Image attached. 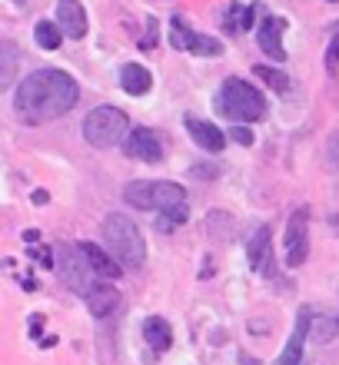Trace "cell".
Returning a JSON list of instances; mask_svg holds the SVG:
<instances>
[{
	"label": "cell",
	"instance_id": "cell-1",
	"mask_svg": "<svg viewBox=\"0 0 339 365\" xmlns=\"http://www.w3.org/2000/svg\"><path fill=\"white\" fill-rule=\"evenodd\" d=\"M77 80L67 77L64 70H34L30 77L20 80L17 96H14V110L24 123L37 126L60 120L77 106Z\"/></svg>",
	"mask_w": 339,
	"mask_h": 365
},
{
	"label": "cell",
	"instance_id": "cell-2",
	"mask_svg": "<svg viewBox=\"0 0 339 365\" xmlns=\"http://www.w3.org/2000/svg\"><path fill=\"white\" fill-rule=\"evenodd\" d=\"M103 242H107L110 256H113L123 269H140L146 262V242L136 230V222L123 212H110L103 220Z\"/></svg>",
	"mask_w": 339,
	"mask_h": 365
},
{
	"label": "cell",
	"instance_id": "cell-3",
	"mask_svg": "<svg viewBox=\"0 0 339 365\" xmlns=\"http://www.w3.org/2000/svg\"><path fill=\"white\" fill-rule=\"evenodd\" d=\"M216 110L233 120V123H253V120H263L266 116V100L256 87H250L246 80H226L220 87V96H216Z\"/></svg>",
	"mask_w": 339,
	"mask_h": 365
},
{
	"label": "cell",
	"instance_id": "cell-4",
	"mask_svg": "<svg viewBox=\"0 0 339 365\" xmlns=\"http://www.w3.org/2000/svg\"><path fill=\"white\" fill-rule=\"evenodd\" d=\"M126 133H130V120H126V113L116 110V106H97V110H90L87 120H84V136H87V143L97 146V150L116 146L120 140H126Z\"/></svg>",
	"mask_w": 339,
	"mask_h": 365
},
{
	"label": "cell",
	"instance_id": "cell-5",
	"mask_svg": "<svg viewBox=\"0 0 339 365\" xmlns=\"http://www.w3.org/2000/svg\"><path fill=\"white\" fill-rule=\"evenodd\" d=\"M60 279L67 282L74 292H80V296H87L90 289L97 286V272H93V266L87 262V256H84V250H80V242L74 246V242H67V246H60Z\"/></svg>",
	"mask_w": 339,
	"mask_h": 365
},
{
	"label": "cell",
	"instance_id": "cell-6",
	"mask_svg": "<svg viewBox=\"0 0 339 365\" xmlns=\"http://www.w3.org/2000/svg\"><path fill=\"white\" fill-rule=\"evenodd\" d=\"M286 266H303V262L310 259V206H300V210L293 212L290 220H286Z\"/></svg>",
	"mask_w": 339,
	"mask_h": 365
},
{
	"label": "cell",
	"instance_id": "cell-7",
	"mask_svg": "<svg viewBox=\"0 0 339 365\" xmlns=\"http://www.w3.org/2000/svg\"><path fill=\"white\" fill-rule=\"evenodd\" d=\"M123 153L133 156V160H143V163H156L160 156H163V146L156 140L153 130H146V126H133L123 140Z\"/></svg>",
	"mask_w": 339,
	"mask_h": 365
},
{
	"label": "cell",
	"instance_id": "cell-8",
	"mask_svg": "<svg viewBox=\"0 0 339 365\" xmlns=\"http://www.w3.org/2000/svg\"><path fill=\"white\" fill-rule=\"evenodd\" d=\"M283 34H286V20L283 17H263L260 30H256V43L270 60L283 63L286 60V47H283Z\"/></svg>",
	"mask_w": 339,
	"mask_h": 365
},
{
	"label": "cell",
	"instance_id": "cell-9",
	"mask_svg": "<svg viewBox=\"0 0 339 365\" xmlns=\"http://www.w3.org/2000/svg\"><path fill=\"white\" fill-rule=\"evenodd\" d=\"M310 329H313V309L310 306H300V312H296V326H293V336H290V342H286V349H283L280 365H300L303 346H306Z\"/></svg>",
	"mask_w": 339,
	"mask_h": 365
},
{
	"label": "cell",
	"instance_id": "cell-10",
	"mask_svg": "<svg viewBox=\"0 0 339 365\" xmlns=\"http://www.w3.org/2000/svg\"><path fill=\"white\" fill-rule=\"evenodd\" d=\"M57 24L67 37L80 40L84 34H87V10L80 7L77 0H60L57 4Z\"/></svg>",
	"mask_w": 339,
	"mask_h": 365
},
{
	"label": "cell",
	"instance_id": "cell-11",
	"mask_svg": "<svg viewBox=\"0 0 339 365\" xmlns=\"http://www.w3.org/2000/svg\"><path fill=\"white\" fill-rule=\"evenodd\" d=\"M186 130L193 136L196 146H203L206 153H220L226 146V136L223 130H216L213 123H206V120H196V116H186Z\"/></svg>",
	"mask_w": 339,
	"mask_h": 365
},
{
	"label": "cell",
	"instance_id": "cell-12",
	"mask_svg": "<svg viewBox=\"0 0 339 365\" xmlns=\"http://www.w3.org/2000/svg\"><path fill=\"white\" fill-rule=\"evenodd\" d=\"M246 252H250V266H253V269L263 272V276H270V272H273V246H270V230H266V226H260V230L250 236Z\"/></svg>",
	"mask_w": 339,
	"mask_h": 365
},
{
	"label": "cell",
	"instance_id": "cell-13",
	"mask_svg": "<svg viewBox=\"0 0 339 365\" xmlns=\"http://www.w3.org/2000/svg\"><path fill=\"white\" fill-rule=\"evenodd\" d=\"M87 309L90 312H93V316H113L116 312V306H120V292H116L113 286H110V282H97V286L90 289L87 296Z\"/></svg>",
	"mask_w": 339,
	"mask_h": 365
},
{
	"label": "cell",
	"instance_id": "cell-14",
	"mask_svg": "<svg viewBox=\"0 0 339 365\" xmlns=\"http://www.w3.org/2000/svg\"><path fill=\"white\" fill-rule=\"evenodd\" d=\"M80 250H84V256H87V262L93 266V272H97L100 279H116L120 272H123V266L113 259V256H107V252L100 250V246H93V242H80Z\"/></svg>",
	"mask_w": 339,
	"mask_h": 365
},
{
	"label": "cell",
	"instance_id": "cell-15",
	"mask_svg": "<svg viewBox=\"0 0 339 365\" xmlns=\"http://www.w3.org/2000/svg\"><path fill=\"white\" fill-rule=\"evenodd\" d=\"M176 206H186L183 186H180V182H170V180L153 182V210L163 212V210H176Z\"/></svg>",
	"mask_w": 339,
	"mask_h": 365
},
{
	"label": "cell",
	"instance_id": "cell-16",
	"mask_svg": "<svg viewBox=\"0 0 339 365\" xmlns=\"http://www.w3.org/2000/svg\"><path fill=\"white\" fill-rule=\"evenodd\" d=\"M120 87L130 96H143L146 90L153 87V77H150V70L140 67V63H126V67L120 70Z\"/></svg>",
	"mask_w": 339,
	"mask_h": 365
},
{
	"label": "cell",
	"instance_id": "cell-17",
	"mask_svg": "<svg viewBox=\"0 0 339 365\" xmlns=\"http://www.w3.org/2000/svg\"><path fill=\"white\" fill-rule=\"evenodd\" d=\"M143 339H146V346L153 349V352H166V349L173 346V329L166 326L160 316H150L143 322Z\"/></svg>",
	"mask_w": 339,
	"mask_h": 365
},
{
	"label": "cell",
	"instance_id": "cell-18",
	"mask_svg": "<svg viewBox=\"0 0 339 365\" xmlns=\"http://www.w3.org/2000/svg\"><path fill=\"white\" fill-rule=\"evenodd\" d=\"M17 63H20L17 43H10V40H0V93L10 87V80L17 77Z\"/></svg>",
	"mask_w": 339,
	"mask_h": 365
},
{
	"label": "cell",
	"instance_id": "cell-19",
	"mask_svg": "<svg viewBox=\"0 0 339 365\" xmlns=\"http://www.w3.org/2000/svg\"><path fill=\"white\" fill-rule=\"evenodd\" d=\"M123 200L133 206V210H153V182L150 180H136V182H130L123 190Z\"/></svg>",
	"mask_w": 339,
	"mask_h": 365
},
{
	"label": "cell",
	"instance_id": "cell-20",
	"mask_svg": "<svg viewBox=\"0 0 339 365\" xmlns=\"http://www.w3.org/2000/svg\"><path fill=\"white\" fill-rule=\"evenodd\" d=\"M253 17H256V7L230 4V7H226V30H230V34H243V30L253 27Z\"/></svg>",
	"mask_w": 339,
	"mask_h": 365
},
{
	"label": "cell",
	"instance_id": "cell-21",
	"mask_svg": "<svg viewBox=\"0 0 339 365\" xmlns=\"http://www.w3.org/2000/svg\"><path fill=\"white\" fill-rule=\"evenodd\" d=\"M34 40H37L40 50H57L60 40H64V30L60 24H50V20H40L37 27H34Z\"/></svg>",
	"mask_w": 339,
	"mask_h": 365
},
{
	"label": "cell",
	"instance_id": "cell-22",
	"mask_svg": "<svg viewBox=\"0 0 339 365\" xmlns=\"http://www.w3.org/2000/svg\"><path fill=\"white\" fill-rule=\"evenodd\" d=\"M253 73H256V77H260L266 87L276 90V93H286V90H290V77H286L283 70H273V67H263V63H260V67L253 70Z\"/></svg>",
	"mask_w": 339,
	"mask_h": 365
},
{
	"label": "cell",
	"instance_id": "cell-23",
	"mask_svg": "<svg viewBox=\"0 0 339 365\" xmlns=\"http://www.w3.org/2000/svg\"><path fill=\"white\" fill-rule=\"evenodd\" d=\"M190 53H196V57H220L223 53V43L216 37H203V34H196L193 43H190Z\"/></svg>",
	"mask_w": 339,
	"mask_h": 365
},
{
	"label": "cell",
	"instance_id": "cell-24",
	"mask_svg": "<svg viewBox=\"0 0 339 365\" xmlns=\"http://www.w3.org/2000/svg\"><path fill=\"white\" fill-rule=\"evenodd\" d=\"M193 30H190V24H186L183 17H173V34H170V43H173L176 50H190V43H193Z\"/></svg>",
	"mask_w": 339,
	"mask_h": 365
},
{
	"label": "cell",
	"instance_id": "cell-25",
	"mask_svg": "<svg viewBox=\"0 0 339 365\" xmlns=\"http://www.w3.org/2000/svg\"><path fill=\"white\" fill-rule=\"evenodd\" d=\"M186 216H190V212H186V206L163 210L160 216H156V226H160V230H176V226H183V222H186Z\"/></svg>",
	"mask_w": 339,
	"mask_h": 365
},
{
	"label": "cell",
	"instance_id": "cell-26",
	"mask_svg": "<svg viewBox=\"0 0 339 365\" xmlns=\"http://www.w3.org/2000/svg\"><path fill=\"white\" fill-rule=\"evenodd\" d=\"M230 136H233V143H240V146H253V133L246 130V126H233Z\"/></svg>",
	"mask_w": 339,
	"mask_h": 365
},
{
	"label": "cell",
	"instance_id": "cell-27",
	"mask_svg": "<svg viewBox=\"0 0 339 365\" xmlns=\"http://www.w3.org/2000/svg\"><path fill=\"white\" fill-rule=\"evenodd\" d=\"M190 173H193V176H206V180H213V176H220V166H213V163H203V166H193Z\"/></svg>",
	"mask_w": 339,
	"mask_h": 365
},
{
	"label": "cell",
	"instance_id": "cell-28",
	"mask_svg": "<svg viewBox=\"0 0 339 365\" xmlns=\"http://www.w3.org/2000/svg\"><path fill=\"white\" fill-rule=\"evenodd\" d=\"M339 60V30H336V37H333V43H330V67Z\"/></svg>",
	"mask_w": 339,
	"mask_h": 365
},
{
	"label": "cell",
	"instance_id": "cell-29",
	"mask_svg": "<svg viewBox=\"0 0 339 365\" xmlns=\"http://www.w3.org/2000/svg\"><path fill=\"white\" fill-rule=\"evenodd\" d=\"M24 242H30V246H34V242H40V232L37 230H27V232H24Z\"/></svg>",
	"mask_w": 339,
	"mask_h": 365
},
{
	"label": "cell",
	"instance_id": "cell-30",
	"mask_svg": "<svg viewBox=\"0 0 339 365\" xmlns=\"http://www.w3.org/2000/svg\"><path fill=\"white\" fill-rule=\"evenodd\" d=\"M30 200H34V202H40V206H44V202L50 200V196H47V192H44V190H37V192H34V196H30Z\"/></svg>",
	"mask_w": 339,
	"mask_h": 365
},
{
	"label": "cell",
	"instance_id": "cell-31",
	"mask_svg": "<svg viewBox=\"0 0 339 365\" xmlns=\"http://www.w3.org/2000/svg\"><path fill=\"white\" fill-rule=\"evenodd\" d=\"M330 4H336V0H330Z\"/></svg>",
	"mask_w": 339,
	"mask_h": 365
}]
</instances>
